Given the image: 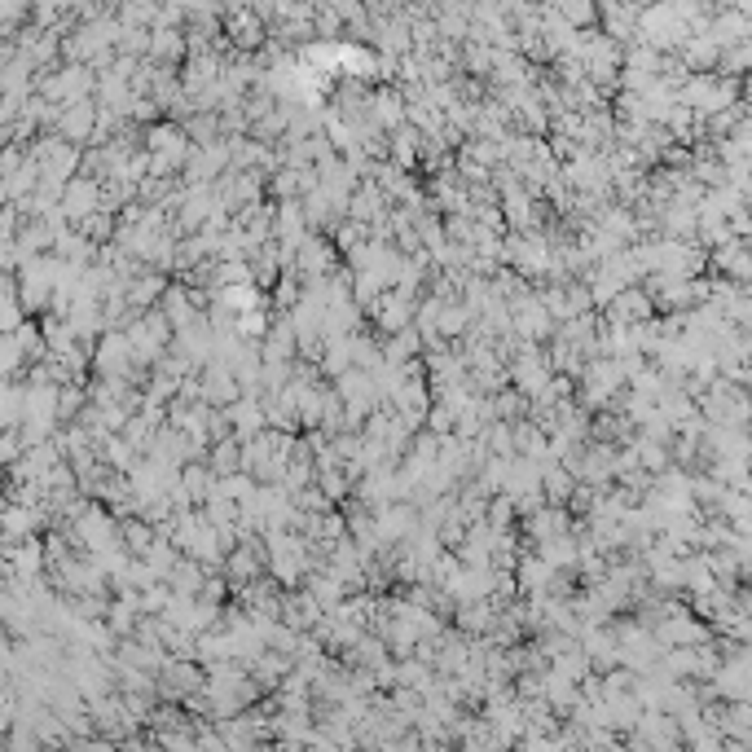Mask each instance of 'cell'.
Instances as JSON below:
<instances>
[{
	"label": "cell",
	"instance_id": "obj_1",
	"mask_svg": "<svg viewBox=\"0 0 752 752\" xmlns=\"http://www.w3.org/2000/svg\"><path fill=\"white\" fill-rule=\"evenodd\" d=\"M339 256H344V251H339L335 242H326V238L313 229V234L304 238V247L295 251V273H300L304 282H317V278H326V273H335L339 264H344Z\"/></svg>",
	"mask_w": 752,
	"mask_h": 752
},
{
	"label": "cell",
	"instance_id": "obj_2",
	"mask_svg": "<svg viewBox=\"0 0 752 752\" xmlns=\"http://www.w3.org/2000/svg\"><path fill=\"white\" fill-rule=\"evenodd\" d=\"M370 317H374V326H379L383 335H396V330L414 326L418 295H409V291H401V286H392V291H383V300H379V308H374Z\"/></svg>",
	"mask_w": 752,
	"mask_h": 752
},
{
	"label": "cell",
	"instance_id": "obj_3",
	"mask_svg": "<svg viewBox=\"0 0 752 752\" xmlns=\"http://www.w3.org/2000/svg\"><path fill=\"white\" fill-rule=\"evenodd\" d=\"M242 396V383H238V374H234V366L229 361H220V357H212L203 366V401H212V405H234Z\"/></svg>",
	"mask_w": 752,
	"mask_h": 752
},
{
	"label": "cell",
	"instance_id": "obj_4",
	"mask_svg": "<svg viewBox=\"0 0 752 752\" xmlns=\"http://www.w3.org/2000/svg\"><path fill=\"white\" fill-rule=\"evenodd\" d=\"M97 207H102V181L97 176H88L80 172L71 185H66V194H62V212L71 216V225H80L84 216H93Z\"/></svg>",
	"mask_w": 752,
	"mask_h": 752
},
{
	"label": "cell",
	"instance_id": "obj_5",
	"mask_svg": "<svg viewBox=\"0 0 752 752\" xmlns=\"http://www.w3.org/2000/svg\"><path fill=\"white\" fill-rule=\"evenodd\" d=\"M225 414H229V427H234L238 440H251L256 431L269 427V414H264V396L260 392H242L234 405H225Z\"/></svg>",
	"mask_w": 752,
	"mask_h": 752
},
{
	"label": "cell",
	"instance_id": "obj_6",
	"mask_svg": "<svg viewBox=\"0 0 752 752\" xmlns=\"http://www.w3.org/2000/svg\"><path fill=\"white\" fill-rule=\"evenodd\" d=\"M53 132H62L66 141H75V146H84V141H93V132H97V106L88 102H71V106H62V115H58V128Z\"/></svg>",
	"mask_w": 752,
	"mask_h": 752
},
{
	"label": "cell",
	"instance_id": "obj_7",
	"mask_svg": "<svg viewBox=\"0 0 752 752\" xmlns=\"http://www.w3.org/2000/svg\"><path fill=\"white\" fill-rule=\"evenodd\" d=\"M555 572L559 568H550L546 559L537 555V550H524V559H519V568H515V577H519V594H550V581H555Z\"/></svg>",
	"mask_w": 752,
	"mask_h": 752
},
{
	"label": "cell",
	"instance_id": "obj_8",
	"mask_svg": "<svg viewBox=\"0 0 752 752\" xmlns=\"http://www.w3.org/2000/svg\"><path fill=\"white\" fill-rule=\"evenodd\" d=\"M541 489H546V502H572V493H577V471L568 467V462L550 458L546 467H541Z\"/></svg>",
	"mask_w": 752,
	"mask_h": 752
},
{
	"label": "cell",
	"instance_id": "obj_9",
	"mask_svg": "<svg viewBox=\"0 0 752 752\" xmlns=\"http://www.w3.org/2000/svg\"><path fill=\"white\" fill-rule=\"evenodd\" d=\"M194 660L198 665H225V660H234V634H229L225 625L207 629V634H198V647H194Z\"/></svg>",
	"mask_w": 752,
	"mask_h": 752
},
{
	"label": "cell",
	"instance_id": "obj_10",
	"mask_svg": "<svg viewBox=\"0 0 752 752\" xmlns=\"http://www.w3.org/2000/svg\"><path fill=\"white\" fill-rule=\"evenodd\" d=\"M515 453L537 458V462H550V431L541 423H533V418H519V423H515Z\"/></svg>",
	"mask_w": 752,
	"mask_h": 752
},
{
	"label": "cell",
	"instance_id": "obj_11",
	"mask_svg": "<svg viewBox=\"0 0 752 752\" xmlns=\"http://www.w3.org/2000/svg\"><path fill=\"white\" fill-rule=\"evenodd\" d=\"M533 550L550 563V568H577V563H581V546H577V537H572V533L546 537V541H537Z\"/></svg>",
	"mask_w": 752,
	"mask_h": 752
},
{
	"label": "cell",
	"instance_id": "obj_12",
	"mask_svg": "<svg viewBox=\"0 0 752 752\" xmlns=\"http://www.w3.org/2000/svg\"><path fill=\"white\" fill-rule=\"evenodd\" d=\"M603 313H607V322H612V326H625V322H643V317H647V300H643V295H638V291H629V286H625V291L616 295V300L607 304Z\"/></svg>",
	"mask_w": 752,
	"mask_h": 752
},
{
	"label": "cell",
	"instance_id": "obj_13",
	"mask_svg": "<svg viewBox=\"0 0 752 752\" xmlns=\"http://www.w3.org/2000/svg\"><path fill=\"white\" fill-rule=\"evenodd\" d=\"M207 462L216 467V475H229V471H242V440L238 436H225L216 440L212 453H207Z\"/></svg>",
	"mask_w": 752,
	"mask_h": 752
},
{
	"label": "cell",
	"instance_id": "obj_14",
	"mask_svg": "<svg viewBox=\"0 0 752 752\" xmlns=\"http://www.w3.org/2000/svg\"><path fill=\"white\" fill-rule=\"evenodd\" d=\"M484 445H489V453L515 458V423L511 418H493V423L484 427Z\"/></svg>",
	"mask_w": 752,
	"mask_h": 752
},
{
	"label": "cell",
	"instance_id": "obj_15",
	"mask_svg": "<svg viewBox=\"0 0 752 752\" xmlns=\"http://www.w3.org/2000/svg\"><path fill=\"white\" fill-rule=\"evenodd\" d=\"M361 242H370V220H357V216L339 220V225H335V247L348 256V251H357Z\"/></svg>",
	"mask_w": 752,
	"mask_h": 752
},
{
	"label": "cell",
	"instance_id": "obj_16",
	"mask_svg": "<svg viewBox=\"0 0 752 752\" xmlns=\"http://www.w3.org/2000/svg\"><path fill=\"white\" fill-rule=\"evenodd\" d=\"M150 44H154V58H159V62H176V58H181V49H185V40L176 36V31H168V27L154 31Z\"/></svg>",
	"mask_w": 752,
	"mask_h": 752
},
{
	"label": "cell",
	"instance_id": "obj_17",
	"mask_svg": "<svg viewBox=\"0 0 752 752\" xmlns=\"http://www.w3.org/2000/svg\"><path fill=\"white\" fill-rule=\"evenodd\" d=\"M234 40L238 44H256L260 40V22L251 14H234Z\"/></svg>",
	"mask_w": 752,
	"mask_h": 752
}]
</instances>
